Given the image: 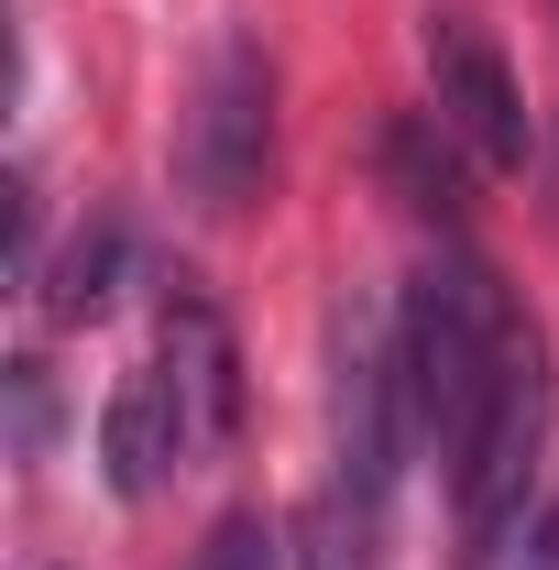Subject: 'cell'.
I'll list each match as a JSON object with an SVG mask.
<instances>
[{
  "instance_id": "1",
  "label": "cell",
  "mask_w": 559,
  "mask_h": 570,
  "mask_svg": "<svg viewBox=\"0 0 559 570\" xmlns=\"http://www.w3.org/2000/svg\"><path fill=\"white\" fill-rule=\"evenodd\" d=\"M176 187L198 219H253L275 198V56H264V33L209 45L187 132H176Z\"/></svg>"
},
{
  "instance_id": "2",
  "label": "cell",
  "mask_w": 559,
  "mask_h": 570,
  "mask_svg": "<svg viewBox=\"0 0 559 570\" xmlns=\"http://www.w3.org/2000/svg\"><path fill=\"white\" fill-rule=\"evenodd\" d=\"M418 395H406V352H395V307H341L330 341V483H351L362 504H395L406 461H418Z\"/></svg>"
},
{
  "instance_id": "3",
  "label": "cell",
  "mask_w": 559,
  "mask_h": 570,
  "mask_svg": "<svg viewBox=\"0 0 559 570\" xmlns=\"http://www.w3.org/2000/svg\"><path fill=\"white\" fill-rule=\"evenodd\" d=\"M418 56H428V110L461 132V154L483 176H527L538 165V110H527V88H516L483 11H461V0L418 11Z\"/></svg>"
},
{
  "instance_id": "4",
  "label": "cell",
  "mask_w": 559,
  "mask_h": 570,
  "mask_svg": "<svg viewBox=\"0 0 559 570\" xmlns=\"http://www.w3.org/2000/svg\"><path fill=\"white\" fill-rule=\"evenodd\" d=\"M154 362H165V373H176V395H187L198 461H219V450L242 439V406H253V384H242V330H231V307H219L198 275H176V285H165Z\"/></svg>"
},
{
  "instance_id": "5",
  "label": "cell",
  "mask_w": 559,
  "mask_h": 570,
  "mask_svg": "<svg viewBox=\"0 0 559 570\" xmlns=\"http://www.w3.org/2000/svg\"><path fill=\"white\" fill-rule=\"evenodd\" d=\"M99 472H110L121 504H154L176 472H198V428H187V395H176L165 362H133L110 384V406H99Z\"/></svg>"
},
{
  "instance_id": "6",
  "label": "cell",
  "mask_w": 559,
  "mask_h": 570,
  "mask_svg": "<svg viewBox=\"0 0 559 570\" xmlns=\"http://www.w3.org/2000/svg\"><path fill=\"white\" fill-rule=\"evenodd\" d=\"M373 165H384V187H395V209L418 219V230H439V242H461L472 230V154H461V132L439 121V110H395L384 121V142H373Z\"/></svg>"
},
{
  "instance_id": "7",
  "label": "cell",
  "mask_w": 559,
  "mask_h": 570,
  "mask_svg": "<svg viewBox=\"0 0 559 570\" xmlns=\"http://www.w3.org/2000/svg\"><path fill=\"white\" fill-rule=\"evenodd\" d=\"M121 285H133V219L99 209V219H77V242L45 264L33 296H45V318H56V330H88V318H110V307H121Z\"/></svg>"
},
{
  "instance_id": "8",
  "label": "cell",
  "mask_w": 559,
  "mask_h": 570,
  "mask_svg": "<svg viewBox=\"0 0 559 570\" xmlns=\"http://www.w3.org/2000/svg\"><path fill=\"white\" fill-rule=\"evenodd\" d=\"M384 515L395 504H362L351 483H318L285 515V570H384Z\"/></svg>"
},
{
  "instance_id": "9",
  "label": "cell",
  "mask_w": 559,
  "mask_h": 570,
  "mask_svg": "<svg viewBox=\"0 0 559 570\" xmlns=\"http://www.w3.org/2000/svg\"><path fill=\"white\" fill-rule=\"evenodd\" d=\"M187 570H285V527H264V515L242 504V515H219L209 538H198Z\"/></svg>"
},
{
  "instance_id": "10",
  "label": "cell",
  "mask_w": 559,
  "mask_h": 570,
  "mask_svg": "<svg viewBox=\"0 0 559 570\" xmlns=\"http://www.w3.org/2000/svg\"><path fill=\"white\" fill-rule=\"evenodd\" d=\"M472 570H559V494H549V504H527V515H516V527H504V538H493Z\"/></svg>"
},
{
  "instance_id": "11",
  "label": "cell",
  "mask_w": 559,
  "mask_h": 570,
  "mask_svg": "<svg viewBox=\"0 0 559 570\" xmlns=\"http://www.w3.org/2000/svg\"><path fill=\"white\" fill-rule=\"evenodd\" d=\"M11 395H22V450H45V428H56V395H45V362H11Z\"/></svg>"
}]
</instances>
